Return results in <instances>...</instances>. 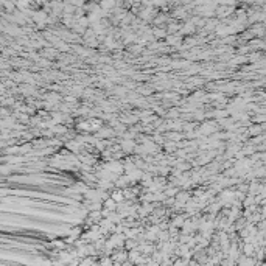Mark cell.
<instances>
[{"instance_id": "6da1fadb", "label": "cell", "mask_w": 266, "mask_h": 266, "mask_svg": "<svg viewBox=\"0 0 266 266\" xmlns=\"http://www.w3.org/2000/svg\"><path fill=\"white\" fill-rule=\"evenodd\" d=\"M112 199H114L115 202H117V201H118V202L123 201V199H124L123 192H121V190H114V192H112Z\"/></svg>"}]
</instances>
